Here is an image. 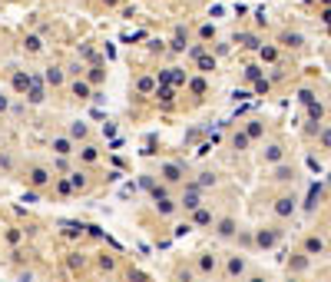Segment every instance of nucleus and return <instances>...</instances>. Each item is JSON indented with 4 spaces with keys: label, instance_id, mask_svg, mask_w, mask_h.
<instances>
[{
    "label": "nucleus",
    "instance_id": "obj_1",
    "mask_svg": "<svg viewBox=\"0 0 331 282\" xmlns=\"http://www.w3.org/2000/svg\"><path fill=\"white\" fill-rule=\"evenodd\" d=\"M295 209H298V199L295 196H278L275 199V216L288 219V216H295Z\"/></svg>",
    "mask_w": 331,
    "mask_h": 282
},
{
    "label": "nucleus",
    "instance_id": "obj_2",
    "mask_svg": "<svg viewBox=\"0 0 331 282\" xmlns=\"http://www.w3.org/2000/svg\"><path fill=\"white\" fill-rule=\"evenodd\" d=\"M50 146H53V153H56V156H73V153H76L73 136H53V143H50Z\"/></svg>",
    "mask_w": 331,
    "mask_h": 282
},
{
    "label": "nucleus",
    "instance_id": "obj_3",
    "mask_svg": "<svg viewBox=\"0 0 331 282\" xmlns=\"http://www.w3.org/2000/svg\"><path fill=\"white\" fill-rule=\"evenodd\" d=\"M278 236H282L278 229H259V236H255V242H259L262 249H272V246L278 242Z\"/></svg>",
    "mask_w": 331,
    "mask_h": 282
},
{
    "label": "nucleus",
    "instance_id": "obj_4",
    "mask_svg": "<svg viewBox=\"0 0 331 282\" xmlns=\"http://www.w3.org/2000/svg\"><path fill=\"white\" fill-rule=\"evenodd\" d=\"M285 156V146L282 143H268L265 150H262V163H278Z\"/></svg>",
    "mask_w": 331,
    "mask_h": 282
},
{
    "label": "nucleus",
    "instance_id": "obj_5",
    "mask_svg": "<svg viewBox=\"0 0 331 282\" xmlns=\"http://www.w3.org/2000/svg\"><path fill=\"white\" fill-rule=\"evenodd\" d=\"M245 269H249V266H245V259H242V256H232L229 262H225V275H229V279H238Z\"/></svg>",
    "mask_w": 331,
    "mask_h": 282
},
{
    "label": "nucleus",
    "instance_id": "obj_6",
    "mask_svg": "<svg viewBox=\"0 0 331 282\" xmlns=\"http://www.w3.org/2000/svg\"><path fill=\"white\" fill-rule=\"evenodd\" d=\"M324 252V239L321 236H308L305 239V256H321Z\"/></svg>",
    "mask_w": 331,
    "mask_h": 282
},
{
    "label": "nucleus",
    "instance_id": "obj_7",
    "mask_svg": "<svg viewBox=\"0 0 331 282\" xmlns=\"http://www.w3.org/2000/svg\"><path fill=\"white\" fill-rule=\"evenodd\" d=\"M159 173H162V179H166V183H179V179H182V169L176 166V163H166V166L159 169Z\"/></svg>",
    "mask_w": 331,
    "mask_h": 282
},
{
    "label": "nucleus",
    "instance_id": "obj_8",
    "mask_svg": "<svg viewBox=\"0 0 331 282\" xmlns=\"http://www.w3.org/2000/svg\"><path fill=\"white\" fill-rule=\"evenodd\" d=\"M47 179H50V173L43 166H33L30 169V186H37V189H40V186H47Z\"/></svg>",
    "mask_w": 331,
    "mask_h": 282
},
{
    "label": "nucleus",
    "instance_id": "obj_9",
    "mask_svg": "<svg viewBox=\"0 0 331 282\" xmlns=\"http://www.w3.org/2000/svg\"><path fill=\"white\" fill-rule=\"evenodd\" d=\"M215 233H219L222 239H232V236H235V219H222V223H219V229H215Z\"/></svg>",
    "mask_w": 331,
    "mask_h": 282
},
{
    "label": "nucleus",
    "instance_id": "obj_10",
    "mask_svg": "<svg viewBox=\"0 0 331 282\" xmlns=\"http://www.w3.org/2000/svg\"><path fill=\"white\" fill-rule=\"evenodd\" d=\"M275 179L278 183H295V179H298V173H295V166H282L275 173Z\"/></svg>",
    "mask_w": 331,
    "mask_h": 282
},
{
    "label": "nucleus",
    "instance_id": "obj_11",
    "mask_svg": "<svg viewBox=\"0 0 331 282\" xmlns=\"http://www.w3.org/2000/svg\"><path fill=\"white\" fill-rule=\"evenodd\" d=\"M199 272H215V256H199Z\"/></svg>",
    "mask_w": 331,
    "mask_h": 282
},
{
    "label": "nucleus",
    "instance_id": "obj_12",
    "mask_svg": "<svg viewBox=\"0 0 331 282\" xmlns=\"http://www.w3.org/2000/svg\"><path fill=\"white\" fill-rule=\"evenodd\" d=\"M47 83H53V87H60V83H63V73H60V66H50V70H47Z\"/></svg>",
    "mask_w": 331,
    "mask_h": 282
},
{
    "label": "nucleus",
    "instance_id": "obj_13",
    "mask_svg": "<svg viewBox=\"0 0 331 282\" xmlns=\"http://www.w3.org/2000/svg\"><path fill=\"white\" fill-rule=\"evenodd\" d=\"M245 136H249V139H259V136H262V120H252V123H249Z\"/></svg>",
    "mask_w": 331,
    "mask_h": 282
},
{
    "label": "nucleus",
    "instance_id": "obj_14",
    "mask_svg": "<svg viewBox=\"0 0 331 282\" xmlns=\"http://www.w3.org/2000/svg\"><path fill=\"white\" fill-rule=\"evenodd\" d=\"M73 93H76L79 100H87V97H90V83H83V80H79V83H73Z\"/></svg>",
    "mask_w": 331,
    "mask_h": 282
},
{
    "label": "nucleus",
    "instance_id": "obj_15",
    "mask_svg": "<svg viewBox=\"0 0 331 282\" xmlns=\"http://www.w3.org/2000/svg\"><path fill=\"white\" fill-rule=\"evenodd\" d=\"M87 133H90V129L83 126V123H73V126H70V136H73V139H83Z\"/></svg>",
    "mask_w": 331,
    "mask_h": 282
},
{
    "label": "nucleus",
    "instance_id": "obj_16",
    "mask_svg": "<svg viewBox=\"0 0 331 282\" xmlns=\"http://www.w3.org/2000/svg\"><path fill=\"white\" fill-rule=\"evenodd\" d=\"M232 146H235V150H245V146H249V136H245V133H235V136H232Z\"/></svg>",
    "mask_w": 331,
    "mask_h": 282
},
{
    "label": "nucleus",
    "instance_id": "obj_17",
    "mask_svg": "<svg viewBox=\"0 0 331 282\" xmlns=\"http://www.w3.org/2000/svg\"><path fill=\"white\" fill-rule=\"evenodd\" d=\"M196 223H212V213H209V209H199L196 213Z\"/></svg>",
    "mask_w": 331,
    "mask_h": 282
},
{
    "label": "nucleus",
    "instance_id": "obj_18",
    "mask_svg": "<svg viewBox=\"0 0 331 282\" xmlns=\"http://www.w3.org/2000/svg\"><path fill=\"white\" fill-rule=\"evenodd\" d=\"M27 50H30V53H37V50H40V37H27Z\"/></svg>",
    "mask_w": 331,
    "mask_h": 282
},
{
    "label": "nucleus",
    "instance_id": "obj_19",
    "mask_svg": "<svg viewBox=\"0 0 331 282\" xmlns=\"http://www.w3.org/2000/svg\"><path fill=\"white\" fill-rule=\"evenodd\" d=\"M249 282H268V275H262V272H255V275H249Z\"/></svg>",
    "mask_w": 331,
    "mask_h": 282
},
{
    "label": "nucleus",
    "instance_id": "obj_20",
    "mask_svg": "<svg viewBox=\"0 0 331 282\" xmlns=\"http://www.w3.org/2000/svg\"><path fill=\"white\" fill-rule=\"evenodd\" d=\"M321 143H324V146H331V129H324V133H321Z\"/></svg>",
    "mask_w": 331,
    "mask_h": 282
},
{
    "label": "nucleus",
    "instance_id": "obj_21",
    "mask_svg": "<svg viewBox=\"0 0 331 282\" xmlns=\"http://www.w3.org/2000/svg\"><path fill=\"white\" fill-rule=\"evenodd\" d=\"M4 110H7V97H0V113H4Z\"/></svg>",
    "mask_w": 331,
    "mask_h": 282
},
{
    "label": "nucleus",
    "instance_id": "obj_22",
    "mask_svg": "<svg viewBox=\"0 0 331 282\" xmlns=\"http://www.w3.org/2000/svg\"><path fill=\"white\" fill-rule=\"evenodd\" d=\"M288 282H298V279H288Z\"/></svg>",
    "mask_w": 331,
    "mask_h": 282
}]
</instances>
